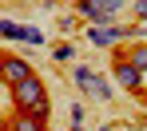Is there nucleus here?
I'll use <instances>...</instances> for the list:
<instances>
[{
  "instance_id": "nucleus-1",
  "label": "nucleus",
  "mask_w": 147,
  "mask_h": 131,
  "mask_svg": "<svg viewBox=\"0 0 147 131\" xmlns=\"http://www.w3.org/2000/svg\"><path fill=\"white\" fill-rule=\"evenodd\" d=\"M8 99L16 111H28V115H40V119H48V87H44V79L32 76L24 83H16V87H8Z\"/></svg>"
},
{
  "instance_id": "nucleus-2",
  "label": "nucleus",
  "mask_w": 147,
  "mask_h": 131,
  "mask_svg": "<svg viewBox=\"0 0 147 131\" xmlns=\"http://www.w3.org/2000/svg\"><path fill=\"white\" fill-rule=\"evenodd\" d=\"M123 0H76V12L88 20V24H115Z\"/></svg>"
},
{
  "instance_id": "nucleus-3",
  "label": "nucleus",
  "mask_w": 147,
  "mask_h": 131,
  "mask_svg": "<svg viewBox=\"0 0 147 131\" xmlns=\"http://www.w3.org/2000/svg\"><path fill=\"white\" fill-rule=\"evenodd\" d=\"M72 79H76V87H80V91L96 95L99 103H111V79L96 76V72H92V68H84V64H76V68H72Z\"/></svg>"
},
{
  "instance_id": "nucleus-4",
  "label": "nucleus",
  "mask_w": 147,
  "mask_h": 131,
  "mask_svg": "<svg viewBox=\"0 0 147 131\" xmlns=\"http://www.w3.org/2000/svg\"><path fill=\"white\" fill-rule=\"evenodd\" d=\"M111 79H115L119 87H127V91H135V95L143 91V72H139L135 64H127V56H123V52L111 60Z\"/></svg>"
},
{
  "instance_id": "nucleus-5",
  "label": "nucleus",
  "mask_w": 147,
  "mask_h": 131,
  "mask_svg": "<svg viewBox=\"0 0 147 131\" xmlns=\"http://www.w3.org/2000/svg\"><path fill=\"white\" fill-rule=\"evenodd\" d=\"M0 72H4V87H16V83H24V79L36 76L32 64L20 60V56H4V60H0Z\"/></svg>"
},
{
  "instance_id": "nucleus-6",
  "label": "nucleus",
  "mask_w": 147,
  "mask_h": 131,
  "mask_svg": "<svg viewBox=\"0 0 147 131\" xmlns=\"http://www.w3.org/2000/svg\"><path fill=\"white\" fill-rule=\"evenodd\" d=\"M4 131H48V119L28 115V111H12V115L4 119Z\"/></svg>"
},
{
  "instance_id": "nucleus-7",
  "label": "nucleus",
  "mask_w": 147,
  "mask_h": 131,
  "mask_svg": "<svg viewBox=\"0 0 147 131\" xmlns=\"http://www.w3.org/2000/svg\"><path fill=\"white\" fill-rule=\"evenodd\" d=\"M127 64H135V68H139V72H143L147 76V40H139V44H131V48H127Z\"/></svg>"
},
{
  "instance_id": "nucleus-8",
  "label": "nucleus",
  "mask_w": 147,
  "mask_h": 131,
  "mask_svg": "<svg viewBox=\"0 0 147 131\" xmlns=\"http://www.w3.org/2000/svg\"><path fill=\"white\" fill-rule=\"evenodd\" d=\"M0 36H4V40H28V24L4 20V24H0Z\"/></svg>"
},
{
  "instance_id": "nucleus-9",
  "label": "nucleus",
  "mask_w": 147,
  "mask_h": 131,
  "mask_svg": "<svg viewBox=\"0 0 147 131\" xmlns=\"http://www.w3.org/2000/svg\"><path fill=\"white\" fill-rule=\"evenodd\" d=\"M84 115H88V111H84V103H72V107H68V119H72V127H84Z\"/></svg>"
},
{
  "instance_id": "nucleus-10",
  "label": "nucleus",
  "mask_w": 147,
  "mask_h": 131,
  "mask_svg": "<svg viewBox=\"0 0 147 131\" xmlns=\"http://www.w3.org/2000/svg\"><path fill=\"white\" fill-rule=\"evenodd\" d=\"M52 56H56V60H72V56H76V44H56Z\"/></svg>"
},
{
  "instance_id": "nucleus-11",
  "label": "nucleus",
  "mask_w": 147,
  "mask_h": 131,
  "mask_svg": "<svg viewBox=\"0 0 147 131\" xmlns=\"http://www.w3.org/2000/svg\"><path fill=\"white\" fill-rule=\"evenodd\" d=\"M24 44H48V40H44V32H40V28L28 24V40H24Z\"/></svg>"
},
{
  "instance_id": "nucleus-12",
  "label": "nucleus",
  "mask_w": 147,
  "mask_h": 131,
  "mask_svg": "<svg viewBox=\"0 0 147 131\" xmlns=\"http://www.w3.org/2000/svg\"><path fill=\"white\" fill-rule=\"evenodd\" d=\"M131 12H135V20H139V24H147V0H135V8H131Z\"/></svg>"
},
{
  "instance_id": "nucleus-13",
  "label": "nucleus",
  "mask_w": 147,
  "mask_h": 131,
  "mask_svg": "<svg viewBox=\"0 0 147 131\" xmlns=\"http://www.w3.org/2000/svg\"><path fill=\"white\" fill-rule=\"evenodd\" d=\"M72 131H84V127H72Z\"/></svg>"
},
{
  "instance_id": "nucleus-14",
  "label": "nucleus",
  "mask_w": 147,
  "mask_h": 131,
  "mask_svg": "<svg viewBox=\"0 0 147 131\" xmlns=\"http://www.w3.org/2000/svg\"><path fill=\"white\" fill-rule=\"evenodd\" d=\"M103 131H107V127H103Z\"/></svg>"
}]
</instances>
